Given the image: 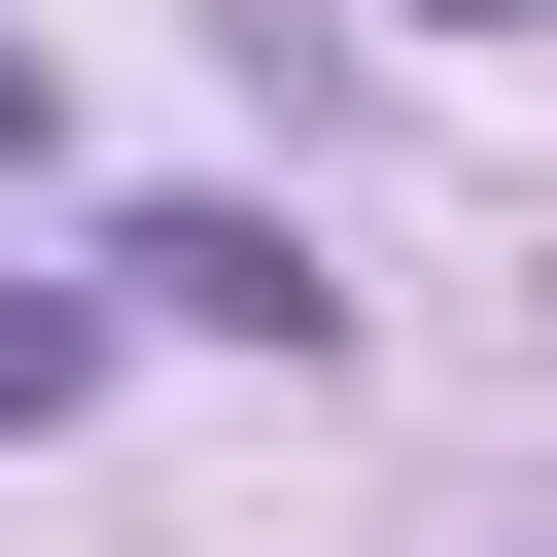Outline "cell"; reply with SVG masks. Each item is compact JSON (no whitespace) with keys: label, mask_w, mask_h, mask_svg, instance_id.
I'll list each match as a JSON object with an SVG mask.
<instances>
[{"label":"cell","mask_w":557,"mask_h":557,"mask_svg":"<svg viewBox=\"0 0 557 557\" xmlns=\"http://www.w3.org/2000/svg\"><path fill=\"white\" fill-rule=\"evenodd\" d=\"M104 278H139V313H209V348H313V313H348V278H313V244H278V209H139V244H104Z\"/></svg>","instance_id":"1"},{"label":"cell","mask_w":557,"mask_h":557,"mask_svg":"<svg viewBox=\"0 0 557 557\" xmlns=\"http://www.w3.org/2000/svg\"><path fill=\"white\" fill-rule=\"evenodd\" d=\"M70 383H104V278H0V453H35Z\"/></svg>","instance_id":"2"},{"label":"cell","mask_w":557,"mask_h":557,"mask_svg":"<svg viewBox=\"0 0 557 557\" xmlns=\"http://www.w3.org/2000/svg\"><path fill=\"white\" fill-rule=\"evenodd\" d=\"M35 139H70V70H35V35H0V174H35Z\"/></svg>","instance_id":"3"},{"label":"cell","mask_w":557,"mask_h":557,"mask_svg":"<svg viewBox=\"0 0 557 557\" xmlns=\"http://www.w3.org/2000/svg\"><path fill=\"white\" fill-rule=\"evenodd\" d=\"M418 35H522V0H418Z\"/></svg>","instance_id":"4"}]
</instances>
